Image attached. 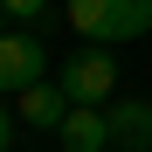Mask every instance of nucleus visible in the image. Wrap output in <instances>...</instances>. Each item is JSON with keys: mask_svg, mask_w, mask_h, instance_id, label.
<instances>
[{"mask_svg": "<svg viewBox=\"0 0 152 152\" xmlns=\"http://www.w3.org/2000/svg\"><path fill=\"white\" fill-rule=\"evenodd\" d=\"M0 7H7V21H28V28H42L48 0H0Z\"/></svg>", "mask_w": 152, "mask_h": 152, "instance_id": "7", "label": "nucleus"}, {"mask_svg": "<svg viewBox=\"0 0 152 152\" xmlns=\"http://www.w3.org/2000/svg\"><path fill=\"white\" fill-rule=\"evenodd\" d=\"M56 138H62V152H104V145H111V118L90 111V104H76V111L62 118Z\"/></svg>", "mask_w": 152, "mask_h": 152, "instance_id": "5", "label": "nucleus"}, {"mask_svg": "<svg viewBox=\"0 0 152 152\" xmlns=\"http://www.w3.org/2000/svg\"><path fill=\"white\" fill-rule=\"evenodd\" d=\"M104 118H111V145H124V152H152V97H118Z\"/></svg>", "mask_w": 152, "mask_h": 152, "instance_id": "3", "label": "nucleus"}, {"mask_svg": "<svg viewBox=\"0 0 152 152\" xmlns=\"http://www.w3.org/2000/svg\"><path fill=\"white\" fill-rule=\"evenodd\" d=\"M56 83L69 90V104H90L97 111V104H111V90H118V56L111 48H76Z\"/></svg>", "mask_w": 152, "mask_h": 152, "instance_id": "1", "label": "nucleus"}, {"mask_svg": "<svg viewBox=\"0 0 152 152\" xmlns=\"http://www.w3.org/2000/svg\"><path fill=\"white\" fill-rule=\"evenodd\" d=\"M14 145V118H7V104H0V152Z\"/></svg>", "mask_w": 152, "mask_h": 152, "instance_id": "8", "label": "nucleus"}, {"mask_svg": "<svg viewBox=\"0 0 152 152\" xmlns=\"http://www.w3.org/2000/svg\"><path fill=\"white\" fill-rule=\"evenodd\" d=\"M14 111H21V124H35V132H62V118H69L76 104H69L62 83H35V90L14 97Z\"/></svg>", "mask_w": 152, "mask_h": 152, "instance_id": "4", "label": "nucleus"}, {"mask_svg": "<svg viewBox=\"0 0 152 152\" xmlns=\"http://www.w3.org/2000/svg\"><path fill=\"white\" fill-rule=\"evenodd\" d=\"M62 7H69V28L97 42V21H104V7H111V0H62Z\"/></svg>", "mask_w": 152, "mask_h": 152, "instance_id": "6", "label": "nucleus"}, {"mask_svg": "<svg viewBox=\"0 0 152 152\" xmlns=\"http://www.w3.org/2000/svg\"><path fill=\"white\" fill-rule=\"evenodd\" d=\"M0 35H7V7H0Z\"/></svg>", "mask_w": 152, "mask_h": 152, "instance_id": "9", "label": "nucleus"}, {"mask_svg": "<svg viewBox=\"0 0 152 152\" xmlns=\"http://www.w3.org/2000/svg\"><path fill=\"white\" fill-rule=\"evenodd\" d=\"M42 69H48V42H42V28H28V35H0V90H35L42 83Z\"/></svg>", "mask_w": 152, "mask_h": 152, "instance_id": "2", "label": "nucleus"}]
</instances>
